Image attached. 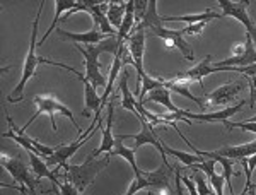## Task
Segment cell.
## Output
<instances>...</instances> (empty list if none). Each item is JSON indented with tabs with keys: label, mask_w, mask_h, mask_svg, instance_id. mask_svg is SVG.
Wrapping results in <instances>:
<instances>
[{
	"label": "cell",
	"mask_w": 256,
	"mask_h": 195,
	"mask_svg": "<svg viewBox=\"0 0 256 195\" xmlns=\"http://www.w3.org/2000/svg\"><path fill=\"white\" fill-rule=\"evenodd\" d=\"M44 7V2L40 4V9H38V16L32 21V30H31V40H30V50H28V55H26V60H24V67H22V77H20L19 84L16 86L14 91L7 96V101L9 103H19L24 99V88H26L28 81L34 76L36 69H38L40 64H48V65H55V67H60V69H65V70H70L74 72V67H68L65 64H60V62H53L50 59H44V57H38L36 55V47H38V41H36V36H38V26H40V16H41V11Z\"/></svg>",
	"instance_id": "6da1fadb"
},
{
	"label": "cell",
	"mask_w": 256,
	"mask_h": 195,
	"mask_svg": "<svg viewBox=\"0 0 256 195\" xmlns=\"http://www.w3.org/2000/svg\"><path fill=\"white\" fill-rule=\"evenodd\" d=\"M110 156L111 154H108L106 157H101V159H96V157H92L89 154L88 157H86L84 163L79 164V166L65 163L62 166L53 168V171H55V173L62 171L64 180L68 181V183H72L82 193L90 183H92L94 180H96L98 173H101L102 169L110 164Z\"/></svg>",
	"instance_id": "7a4b0ae2"
},
{
	"label": "cell",
	"mask_w": 256,
	"mask_h": 195,
	"mask_svg": "<svg viewBox=\"0 0 256 195\" xmlns=\"http://www.w3.org/2000/svg\"><path fill=\"white\" fill-rule=\"evenodd\" d=\"M74 47L79 50V53L84 55V60H86V77L89 79V82L94 86V88H101L104 86L106 88V79L104 76L101 74V64H99V55L104 52H110V53H116L118 48H120V43H118V38L116 36H108L104 41L98 45H89V47H80L79 43H74Z\"/></svg>",
	"instance_id": "3957f363"
},
{
	"label": "cell",
	"mask_w": 256,
	"mask_h": 195,
	"mask_svg": "<svg viewBox=\"0 0 256 195\" xmlns=\"http://www.w3.org/2000/svg\"><path fill=\"white\" fill-rule=\"evenodd\" d=\"M34 105H36L34 115H32V117L28 120V123L22 128L16 127L14 122H12V118H10V115H7V122H9V125L12 127V130L18 132L19 135L26 134V128L30 127L31 123L34 122V120L38 118L40 115H43V113L50 115V118H52V128H53V130H56V120H55V117H56V115H64V117H67L70 122L74 123V127H76L77 130L80 132L79 123L76 122V118H74V113L70 111V108L65 106L64 103H60L55 96H48V94H36V96H34Z\"/></svg>",
	"instance_id": "277c9868"
},
{
	"label": "cell",
	"mask_w": 256,
	"mask_h": 195,
	"mask_svg": "<svg viewBox=\"0 0 256 195\" xmlns=\"http://www.w3.org/2000/svg\"><path fill=\"white\" fill-rule=\"evenodd\" d=\"M176 166H166L162 164V168L156 169V171H144L142 176H135V180L132 181L130 188L126 190L125 195H135L138 190L150 188L158 190L159 195H169L171 193V178L174 176Z\"/></svg>",
	"instance_id": "5b68a950"
},
{
	"label": "cell",
	"mask_w": 256,
	"mask_h": 195,
	"mask_svg": "<svg viewBox=\"0 0 256 195\" xmlns=\"http://www.w3.org/2000/svg\"><path fill=\"white\" fill-rule=\"evenodd\" d=\"M99 122H101V113H94V120H92V123L88 127V130L82 132V134L77 137L74 142L67 144V146H58V147H56L55 154H52L50 157L44 159V161H46V164L48 166H55V168H56V166H62V164L67 163L68 157H72L90 139V135L94 134V130L99 127Z\"/></svg>",
	"instance_id": "8992f818"
},
{
	"label": "cell",
	"mask_w": 256,
	"mask_h": 195,
	"mask_svg": "<svg viewBox=\"0 0 256 195\" xmlns=\"http://www.w3.org/2000/svg\"><path fill=\"white\" fill-rule=\"evenodd\" d=\"M0 161H2L4 168L10 173V176L14 178V181H18L19 185L26 186L31 193L36 195V188L40 186L41 181L34 176L32 169H30L26 164H24V161L20 159V156H10L9 157L7 154H2Z\"/></svg>",
	"instance_id": "52a82bcc"
},
{
	"label": "cell",
	"mask_w": 256,
	"mask_h": 195,
	"mask_svg": "<svg viewBox=\"0 0 256 195\" xmlns=\"http://www.w3.org/2000/svg\"><path fill=\"white\" fill-rule=\"evenodd\" d=\"M126 48L134 59V67L137 72V89H142V79L147 76L144 70V52H146V31L134 30L126 38Z\"/></svg>",
	"instance_id": "ba28073f"
},
{
	"label": "cell",
	"mask_w": 256,
	"mask_h": 195,
	"mask_svg": "<svg viewBox=\"0 0 256 195\" xmlns=\"http://www.w3.org/2000/svg\"><path fill=\"white\" fill-rule=\"evenodd\" d=\"M138 120H140V125H142V130L138 132L137 135H118L120 139H134L135 140V147L134 149H138V147H142L144 144H150V146H154L158 151L160 152V156H162V164H166L169 166L168 163V157H166V149H164V142L159 139L158 134H156V130H154V125H152L150 122H147L146 118L142 117L140 113L135 115Z\"/></svg>",
	"instance_id": "9c48e42d"
},
{
	"label": "cell",
	"mask_w": 256,
	"mask_h": 195,
	"mask_svg": "<svg viewBox=\"0 0 256 195\" xmlns=\"http://www.w3.org/2000/svg\"><path fill=\"white\" fill-rule=\"evenodd\" d=\"M218 6L222 9V16H229V18H236L242 26L246 28V33L251 36L253 43L256 45V24L253 19L248 16V6L250 0H241V2H230V0H218Z\"/></svg>",
	"instance_id": "30bf717a"
},
{
	"label": "cell",
	"mask_w": 256,
	"mask_h": 195,
	"mask_svg": "<svg viewBox=\"0 0 256 195\" xmlns=\"http://www.w3.org/2000/svg\"><path fill=\"white\" fill-rule=\"evenodd\" d=\"M244 88H246L244 81H236V82H230V84L220 86L214 93L205 96V99H207L205 106H230V103L238 98V94Z\"/></svg>",
	"instance_id": "8fae6325"
},
{
	"label": "cell",
	"mask_w": 256,
	"mask_h": 195,
	"mask_svg": "<svg viewBox=\"0 0 256 195\" xmlns=\"http://www.w3.org/2000/svg\"><path fill=\"white\" fill-rule=\"evenodd\" d=\"M156 36H159V38H162L166 41V45L169 48H178L181 53H183V57L186 60H195V53H193L192 47L186 43V41L183 40V33L181 30L178 31H172V30H168V28L160 26V28H156V30H152Z\"/></svg>",
	"instance_id": "7c38bea8"
},
{
	"label": "cell",
	"mask_w": 256,
	"mask_h": 195,
	"mask_svg": "<svg viewBox=\"0 0 256 195\" xmlns=\"http://www.w3.org/2000/svg\"><path fill=\"white\" fill-rule=\"evenodd\" d=\"M72 74H76L79 77V81H82V86H84V111H82V115L89 118L92 111L94 113H101V96L98 94L96 88L90 84L86 74L79 72L77 69H74Z\"/></svg>",
	"instance_id": "4fadbf2b"
},
{
	"label": "cell",
	"mask_w": 256,
	"mask_h": 195,
	"mask_svg": "<svg viewBox=\"0 0 256 195\" xmlns=\"http://www.w3.org/2000/svg\"><path fill=\"white\" fill-rule=\"evenodd\" d=\"M250 65H256V48H254V43H253V40H251V36L246 33L244 53L217 62L214 67H250Z\"/></svg>",
	"instance_id": "5bb4252c"
},
{
	"label": "cell",
	"mask_w": 256,
	"mask_h": 195,
	"mask_svg": "<svg viewBox=\"0 0 256 195\" xmlns=\"http://www.w3.org/2000/svg\"><path fill=\"white\" fill-rule=\"evenodd\" d=\"M244 105H246V101L242 99V101L236 103V105H230V106H227L220 111H212V113H192V111H186L184 118L186 120H198V122H220V123H224L230 117H234L236 113H239V111L244 108Z\"/></svg>",
	"instance_id": "9a60e30c"
},
{
	"label": "cell",
	"mask_w": 256,
	"mask_h": 195,
	"mask_svg": "<svg viewBox=\"0 0 256 195\" xmlns=\"http://www.w3.org/2000/svg\"><path fill=\"white\" fill-rule=\"evenodd\" d=\"M113 120H114V101L113 98H110V103H108V120H106V127L102 128V140H101V146L98 149L92 151V157H98L99 154H111L113 151V146H114V139L113 137Z\"/></svg>",
	"instance_id": "2e32d148"
},
{
	"label": "cell",
	"mask_w": 256,
	"mask_h": 195,
	"mask_svg": "<svg viewBox=\"0 0 256 195\" xmlns=\"http://www.w3.org/2000/svg\"><path fill=\"white\" fill-rule=\"evenodd\" d=\"M56 33H58V36L62 40H68V41H72V43H84L86 47H89V45H98L108 38V36L99 31L98 28H92L90 31H86V33H70L60 28Z\"/></svg>",
	"instance_id": "e0dca14e"
},
{
	"label": "cell",
	"mask_w": 256,
	"mask_h": 195,
	"mask_svg": "<svg viewBox=\"0 0 256 195\" xmlns=\"http://www.w3.org/2000/svg\"><path fill=\"white\" fill-rule=\"evenodd\" d=\"M108 6L110 2H101L98 6H90L89 7V14L94 19V28H98L101 33H104L106 36H118V31L114 30L108 21Z\"/></svg>",
	"instance_id": "ac0fdd59"
},
{
	"label": "cell",
	"mask_w": 256,
	"mask_h": 195,
	"mask_svg": "<svg viewBox=\"0 0 256 195\" xmlns=\"http://www.w3.org/2000/svg\"><path fill=\"white\" fill-rule=\"evenodd\" d=\"M218 156H224L227 159H244V157L254 156L256 154V140L253 142H246L241 144V146H226L218 151H214Z\"/></svg>",
	"instance_id": "d6986e66"
},
{
	"label": "cell",
	"mask_w": 256,
	"mask_h": 195,
	"mask_svg": "<svg viewBox=\"0 0 256 195\" xmlns=\"http://www.w3.org/2000/svg\"><path fill=\"white\" fill-rule=\"evenodd\" d=\"M146 98H147L146 101L159 103V105L166 106L169 111H172V113H178V115H181V117H184V115H186V110H181V108H178L174 103H172L171 91L166 89L164 86H162V88H158V89L150 91V93H148Z\"/></svg>",
	"instance_id": "ffe728a7"
},
{
	"label": "cell",
	"mask_w": 256,
	"mask_h": 195,
	"mask_svg": "<svg viewBox=\"0 0 256 195\" xmlns=\"http://www.w3.org/2000/svg\"><path fill=\"white\" fill-rule=\"evenodd\" d=\"M80 6L79 0H55V19H53V23L50 24L48 31L44 33V36L38 41V47H41V45L46 41V38L50 35H52V31L56 30V24H58V21L62 19V14H67V12H70L72 9H77V7Z\"/></svg>",
	"instance_id": "44dd1931"
},
{
	"label": "cell",
	"mask_w": 256,
	"mask_h": 195,
	"mask_svg": "<svg viewBox=\"0 0 256 195\" xmlns=\"http://www.w3.org/2000/svg\"><path fill=\"white\" fill-rule=\"evenodd\" d=\"M28 154H30L32 173H34V176L38 178L40 181L43 180V178H48V180L52 181V185L58 181V175H56L53 169H50V166L46 164V161H44L43 157H40L38 154H34V152H28Z\"/></svg>",
	"instance_id": "7402d4cb"
},
{
	"label": "cell",
	"mask_w": 256,
	"mask_h": 195,
	"mask_svg": "<svg viewBox=\"0 0 256 195\" xmlns=\"http://www.w3.org/2000/svg\"><path fill=\"white\" fill-rule=\"evenodd\" d=\"M128 77H130L128 70L126 69L122 70V76H120V84H118L120 91H122V103H120V106H122L123 110H128V111H132L134 115H137V99L134 98L130 88H128Z\"/></svg>",
	"instance_id": "603a6c76"
},
{
	"label": "cell",
	"mask_w": 256,
	"mask_h": 195,
	"mask_svg": "<svg viewBox=\"0 0 256 195\" xmlns=\"http://www.w3.org/2000/svg\"><path fill=\"white\" fill-rule=\"evenodd\" d=\"M224 16L220 12H216L212 9H207L202 14H190V16H178V18H168V16H162V23H176V21H181V23H188V24H196V23H208L212 19H222Z\"/></svg>",
	"instance_id": "cb8c5ba5"
},
{
	"label": "cell",
	"mask_w": 256,
	"mask_h": 195,
	"mask_svg": "<svg viewBox=\"0 0 256 195\" xmlns=\"http://www.w3.org/2000/svg\"><path fill=\"white\" fill-rule=\"evenodd\" d=\"M162 26V16L158 14V2L156 0H148V7H147V12L144 16L142 23L138 26H135L134 30H156V28H160Z\"/></svg>",
	"instance_id": "d4e9b609"
},
{
	"label": "cell",
	"mask_w": 256,
	"mask_h": 195,
	"mask_svg": "<svg viewBox=\"0 0 256 195\" xmlns=\"http://www.w3.org/2000/svg\"><path fill=\"white\" fill-rule=\"evenodd\" d=\"M111 156H120V157H123V159H126L128 163H130L132 168H134L135 176H142L144 175V171L138 168L137 161H135V149H130V147L123 146V142H122V139H120V137L114 139V146H113V151H111Z\"/></svg>",
	"instance_id": "484cf974"
},
{
	"label": "cell",
	"mask_w": 256,
	"mask_h": 195,
	"mask_svg": "<svg viewBox=\"0 0 256 195\" xmlns=\"http://www.w3.org/2000/svg\"><path fill=\"white\" fill-rule=\"evenodd\" d=\"M126 12V2H110L108 6V21L114 30H120Z\"/></svg>",
	"instance_id": "4316f807"
},
{
	"label": "cell",
	"mask_w": 256,
	"mask_h": 195,
	"mask_svg": "<svg viewBox=\"0 0 256 195\" xmlns=\"http://www.w3.org/2000/svg\"><path fill=\"white\" fill-rule=\"evenodd\" d=\"M162 84H164V79H154V77H150V76H146L142 79V89H140V93H138V99L137 101L138 103H146V96L150 91H154V89H158V88H162Z\"/></svg>",
	"instance_id": "83f0119b"
},
{
	"label": "cell",
	"mask_w": 256,
	"mask_h": 195,
	"mask_svg": "<svg viewBox=\"0 0 256 195\" xmlns=\"http://www.w3.org/2000/svg\"><path fill=\"white\" fill-rule=\"evenodd\" d=\"M164 149H166V154H171V156L178 157V159L181 161V164L188 166V168H190V166L198 164V163H202V161H204V157L195 156V154H188V152H183V151H178V149L169 147L168 144H164Z\"/></svg>",
	"instance_id": "f1b7e54d"
},
{
	"label": "cell",
	"mask_w": 256,
	"mask_h": 195,
	"mask_svg": "<svg viewBox=\"0 0 256 195\" xmlns=\"http://www.w3.org/2000/svg\"><path fill=\"white\" fill-rule=\"evenodd\" d=\"M193 180H195V186L200 195H216V192L207 185V180L200 169H193Z\"/></svg>",
	"instance_id": "f546056e"
},
{
	"label": "cell",
	"mask_w": 256,
	"mask_h": 195,
	"mask_svg": "<svg viewBox=\"0 0 256 195\" xmlns=\"http://www.w3.org/2000/svg\"><path fill=\"white\" fill-rule=\"evenodd\" d=\"M242 163V169H244L246 173V188H251L253 186V171L256 168V154L254 156H250V157H244V159H241Z\"/></svg>",
	"instance_id": "4dcf8cb0"
},
{
	"label": "cell",
	"mask_w": 256,
	"mask_h": 195,
	"mask_svg": "<svg viewBox=\"0 0 256 195\" xmlns=\"http://www.w3.org/2000/svg\"><path fill=\"white\" fill-rule=\"evenodd\" d=\"M216 163L217 161L216 159H204L202 163H198V164H193V166H190L192 169H200L202 173H205L208 178H212L214 176V173H216Z\"/></svg>",
	"instance_id": "1f68e13d"
},
{
	"label": "cell",
	"mask_w": 256,
	"mask_h": 195,
	"mask_svg": "<svg viewBox=\"0 0 256 195\" xmlns=\"http://www.w3.org/2000/svg\"><path fill=\"white\" fill-rule=\"evenodd\" d=\"M135 7H134V16H135V26H138L140 23H142L144 16H146L147 12V7H148V2L146 0H134ZM134 26V28H135Z\"/></svg>",
	"instance_id": "d6a6232c"
},
{
	"label": "cell",
	"mask_w": 256,
	"mask_h": 195,
	"mask_svg": "<svg viewBox=\"0 0 256 195\" xmlns=\"http://www.w3.org/2000/svg\"><path fill=\"white\" fill-rule=\"evenodd\" d=\"M210 183H212L214 190H216V195H224V185H226V178L224 175H217L214 173L212 178H208Z\"/></svg>",
	"instance_id": "836d02e7"
},
{
	"label": "cell",
	"mask_w": 256,
	"mask_h": 195,
	"mask_svg": "<svg viewBox=\"0 0 256 195\" xmlns=\"http://www.w3.org/2000/svg\"><path fill=\"white\" fill-rule=\"evenodd\" d=\"M53 185H56V188L60 190V193L62 195H80L79 190L76 188L72 183H68V181H56V183H53Z\"/></svg>",
	"instance_id": "e575fe53"
},
{
	"label": "cell",
	"mask_w": 256,
	"mask_h": 195,
	"mask_svg": "<svg viewBox=\"0 0 256 195\" xmlns=\"http://www.w3.org/2000/svg\"><path fill=\"white\" fill-rule=\"evenodd\" d=\"M205 26H207V23H196V24H188L186 28H183L181 33L183 35H202V31L205 30Z\"/></svg>",
	"instance_id": "d590c367"
},
{
	"label": "cell",
	"mask_w": 256,
	"mask_h": 195,
	"mask_svg": "<svg viewBox=\"0 0 256 195\" xmlns=\"http://www.w3.org/2000/svg\"><path fill=\"white\" fill-rule=\"evenodd\" d=\"M181 181H183L184 186L188 188L190 195H200V193H198V190H196V186H195V181H193L190 176H183V178H181Z\"/></svg>",
	"instance_id": "8d00e7d4"
},
{
	"label": "cell",
	"mask_w": 256,
	"mask_h": 195,
	"mask_svg": "<svg viewBox=\"0 0 256 195\" xmlns=\"http://www.w3.org/2000/svg\"><path fill=\"white\" fill-rule=\"evenodd\" d=\"M4 186V188H14V190H18V192H20L22 195H30V190L26 188V186H22V185H7V183H0Z\"/></svg>",
	"instance_id": "74e56055"
},
{
	"label": "cell",
	"mask_w": 256,
	"mask_h": 195,
	"mask_svg": "<svg viewBox=\"0 0 256 195\" xmlns=\"http://www.w3.org/2000/svg\"><path fill=\"white\" fill-rule=\"evenodd\" d=\"M246 122H251V123H256V115H254V117H251V118H248V120H246Z\"/></svg>",
	"instance_id": "f35d334b"
},
{
	"label": "cell",
	"mask_w": 256,
	"mask_h": 195,
	"mask_svg": "<svg viewBox=\"0 0 256 195\" xmlns=\"http://www.w3.org/2000/svg\"><path fill=\"white\" fill-rule=\"evenodd\" d=\"M30 195H34V193H31V192H30Z\"/></svg>",
	"instance_id": "ab89813d"
}]
</instances>
